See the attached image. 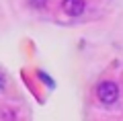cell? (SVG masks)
<instances>
[{
  "mask_svg": "<svg viewBox=\"0 0 123 121\" xmlns=\"http://www.w3.org/2000/svg\"><path fill=\"white\" fill-rule=\"evenodd\" d=\"M97 99L101 101L103 105L117 103V99H119V86L113 82V80H103V82L97 86Z\"/></svg>",
  "mask_w": 123,
  "mask_h": 121,
  "instance_id": "6da1fadb",
  "label": "cell"
},
{
  "mask_svg": "<svg viewBox=\"0 0 123 121\" xmlns=\"http://www.w3.org/2000/svg\"><path fill=\"white\" fill-rule=\"evenodd\" d=\"M84 6H86L84 0H64L62 2V8L68 17H80L84 13Z\"/></svg>",
  "mask_w": 123,
  "mask_h": 121,
  "instance_id": "7a4b0ae2",
  "label": "cell"
},
{
  "mask_svg": "<svg viewBox=\"0 0 123 121\" xmlns=\"http://www.w3.org/2000/svg\"><path fill=\"white\" fill-rule=\"evenodd\" d=\"M2 88H6V74H4V70L0 68V90Z\"/></svg>",
  "mask_w": 123,
  "mask_h": 121,
  "instance_id": "3957f363",
  "label": "cell"
},
{
  "mask_svg": "<svg viewBox=\"0 0 123 121\" xmlns=\"http://www.w3.org/2000/svg\"><path fill=\"white\" fill-rule=\"evenodd\" d=\"M31 4L33 6H37V8H41V6H45V2H47V0H29Z\"/></svg>",
  "mask_w": 123,
  "mask_h": 121,
  "instance_id": "277c9868",
  "label": "cell"
}]
</instances>
